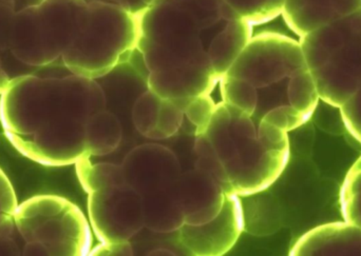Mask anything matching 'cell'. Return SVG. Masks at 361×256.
I'll return each instance as SVG.
<instances>
[{"label":"cell","instance_id":"6da1fadb","mask_svg":"<svg viewBox=\"0 0 361 256\" xmlns=\"http://www.w3.org/2000/svg\"><path fill=\"white\" fill-rule=\"evenodd\" d=\"M106 109L103 88L92 78L14 76L0 94V122L11 145L46 167L75 165L89 156L87 120Z\"/></svg>","mask_w":361,"mask_h":256},{"label":"cell","instance_id":"7a4b0ae2","mask_svg":"<svg viewBox=\"0 0 361 256\" xmlns=\"http://www.w3.org/2000/svg\"><path fill=\"white\" fill-rule=\"evenodd\" d=\"M299 42L320 99L339 109L361 88V10Z\"/></svg>","mask_w":361,"mask_h":256},{"label":"cell","instance_id":"3957f363","mask_svg":"<svg viewBox=\"0 0 361 256\" xmlns=\"http://www.w3.org/2000/svg\"><path fill=\"white\" fill-rule=\"evenodd\" d=\"M139 38V15L107 0H93L88 2L82 30L61 60L72 74L97 79L128 61Z\"/></svg>","mask_w":361,"mask_h":256},{"label":"cell","instance_id":"277c9868","mask_svg":"<svg viewBox=\"0 0 361 256\" xmlns=\"http://www.w3.org/2000/svg\"><path fill=\"white\" fill-rule=\"evenodd\" d=\"M86 0H31L17 11L11 53L27 67L44 68L61 59L84 25Z\"/></svg>","mask_w":361,"mask_h":256},{"label":"cell","instance_id":"5b68a950","mask_svg":"<svg viewBox=\"0 0 361 256\" xmlns=\"http://www.w3.org/2000/svg\"><path fill=\"white\" fill-rule=\"evenodd\" d=\"M204 31L186 8L154 1L140 16L137 50L149 72L197 63L208 57L202 40Z\"/></svg>","mask_w":361,"mask_h":256},{"label":"cell","instance_id":"8992f818","mask_svg":"<svg viewBox=\"0 0 361 256\" xmlns=\"http://www.w3.org/2000/svg\"><path fill=\"white\" fill-rule=\"evenodd\" d=\"M15 229L25 243H39L49 256L89 255L90 223L78 206L57 196H37L17 206Z\"/></svg>","mask_w":361,"mask_h":256},{"label":"cell","instance_id":"52a82bcc","mask_svg":"<svg viewBox=\"0 0 361 256\" xmlns=\"http://www.w3.org/2000/svg\"><path fill=\"white\" fill-rule=\"evenodd\" d=\"M305 68L300 42L283 34L262 32L252 36L226 75L262 89L286 82Z\"/></svg>","mask_w":361,"mask_h":256},{"label":"cell","instance_id":"ba28073f","mask_svg":"<svg viewBox=\"0 0 361 256\" xmlns=\"http://www.w3.org/2000/svg\"><path fill=\"white\" fill-rule=\"evenodd\" d=\"M89 223L99 242L130 241L144 228L143 198L123 184L88 194Z\"/></svg>","mask_w":361,"mask_h":256},{"label":"cell","instance_id":"9c48e42d","mask_svg":"<svg viewBox=\"0 0 361 256\" xmlns=\"http://www.w3.org/2000/svg\"><path fill=\"white\" fill-rule=\"evenodd\" d=\"M244 232L241 198L226 193L220 213L202 225L185 224L179 230L182 246L195 256H222L237 244Z\"/></svg>","mask_w":361,"mask_h":256},{"label":"cell","instance_id":"30bf717a","mask_svg":"<svg viewBox=\"0 0 361 256\" xmlns=\"http://www.w3.org/2000/svg\"><path fill=\"white\" fill-rule=\"evenodd\" d=\"M125 184L142 196L169 189L182 169L176 154L160 143H143L133 148L122 164Z\"/></svg>","mask_w":361,"mask_h":256},{"label":"cell","instance_id":"8fae6325","mask_svg":"<svg viewBox=\"0 0 361 256\" xmlns=\"http://www.w3.org/2000/svg\"><path fill=\"white\" fill-rule=\"evenodd\" d=\"M219 80L207 57L197 63L149 72L147 89L162 99L175 101L184 110L191 99L210 94Z\"/></svg>","mask_w":361,"mask_h":256},{"label":"cell","instance_id":"7c38bea8","mask_svg":"<svg viewBox=\"0 0 361 256\" xmlns=\"http://www.w3.org/2000/svg\"><path fill=\"white\" fill-rule=\"evenodd\" d=\"M171 191L188 225H202L214 219L226 196L214 177L197 168L180 173Z\"/></svg>","mask_w":361,"mask_h":256},{"label":"cell","instance_id":"4fadbf2b","mask_svg":"<svg viewBox=\"0 0 361 256\" xmlns=\"http://www.w3.org/2000/svg\"><path fill=\"white\" fill-rule=\"evenodd\" d=\"M290 256H361V228L348 222L318 226L303 234Z\"/></svg>","mask_w":361,"mask_h":256},{"label":"cell","instance_id":"5bb4252c","mask_svg":"<svg viewBox=\"0 0 361 256\" xmlns=\"http://www.w3.org/2000/svg\"><path fill=\"white\" fill-rule=\"evenodd\" d=\"M361 10V0H286L281 15L299 37Z\"/></svg>","mask_w":361,"mask_h":256},{"label":"cell","instance_id":"9a60e30c","mask_svg":"<svg viewBox=\"0 0 361 256\" xmlns=\"http://www.w3.org/2000/svg\"><path fill=\"white\" fill-rule=\"evenodd\" d=\"M252 37V25L241 19L227 21L214 34L206 52L219 78L226 75Z\"/></svg>","mask_w":361,"mask_h":256},{"label":"cell","instance_id":"2e32d148","mask_svg":"<svg viewBox=\"0 0 361 256\" xmlns=\"http://www.w3.org/2000/svg\"><path fill=\"white\" fill-rule=\"evenodd\" d=\"M144 227L154 233L179 231L185 225L182 209L173 196L171 188L142 196Z\"/></svg>","mask_w":361,"mask_h":256},{"label":"cell","instance_id":"e0dca14e","mask_svg":"<svg viewBox=\"0 0 361 256\" xmlns=\"http://www.w3.org/2000/svg\"><path fill=\"white\" fill-rule=\"evenodd\" d=\"M267 190L241 198L244 232L254 236H269L281 227V209Z\"/></svg>","mask_w":361,"mask_h":256},{"label":"cell","instance_id":"ac0fdd59","mask_svg":"<svg viewBox=\"0 0 361 256\" xmlns=\"http://www.w3.org/2000/svg\"><path fill=\"white\" fill-rule=\"evenodd\" d=\"M85 139L89 156L108 155L122 143V124L114 113L101 110L87 120Z\"/></svg>","mask_w":361,"mask_h":256},{"label":"cell","instance_id":"d6986e66","mask_svg":"<svg viewBox=\"0 0 361 256\" xmlns=\"http://www.w3.org/2000/svg\"><path fill=\"white\" fill-rule=\"evenodd\" d=\"M286 0H221L223 18L226 21H247L261 25L281 15Z\"/></svg>","mask_w":361,"mask_h":256},{"label":"cell","instance_id":"ffe728a7","mask_svg":"<svg viewBox=\"0 0 361 256\" xmlns=\"http://www.w3.org/2000/svg\"><path fill=\"white\" fill-rule=\"evenodd\" d=\"M75 170L82 189L88 194L125 184L122 166L109 162L93 164L90 156L76 162Z\"/></svg>","mask_w":361,"mask_h":256},{"label":"cell","instance_id":"44dd1931","mask_svg":"<svg viewBox=\"0 0 361 256\" xmlns=\"http://www.w3.org/2000/svg\"><path fill=\"white\" fill-rule=\"evenodd\" d=\"M205 134L223 164H226L235 158L237 148L235 136L231 131V113L223 101L216 103V110L206 129Z\"/></svg>","mask_w":361,"mask_h":256},{"label":"cell","instance_id":"7402d4cb","mask_svg":"<svg viewBox=\"0 0 361 256\" xmlns=\"http://www.w3.org/2000/svg\"><path fill=\"white\" fill-rule=\"evenodd\" d=\"M286 95L288 105L300 112L307 120H311L322 101L317 87L307 68L300 70L290 78Z\"/></svg>","mask_w":361,"mask_h":256},{"label":"cell","instance_id":"603a6c76","mask_svg":"<svg viewBox=\"0 0 361 256\" xmlns=\"http://www.w3.org/2000/svg\"><path fill=\"white\" fill-rule=\"evenodd\" d=\"M223 103L252 116L258 105V89L250 82L224 75L219 80Z\"/></svg>","mask_w":361,"mask_h":256},{"label":"cell","instance_id":"cb8c5ba5","mask_svg":"<svg viewBox=\"0 0 361 256\" xmlns=\"http://www.w3.org/2000/svg\"><path fill=\"white\" fill-rule=\"evenodd\" d=\"M31 0H0V94L10 84L6 59L11 53V34L17 11ZM13 56V55H12Z\"/></svg>","mask_w":361,"mask_h":256},{"label":"cell","instance_id":"d4e9b609","mask_svg":"<svg viewBox=\"0 0 361 256\" xmlns=\"http://www.w3.org/2000/svg\"><path fill=\"white\" fill-rule=\"evenodd\" d=\"M343 219L361 228V156L345 175L341 190Z\"/></svg>","mask_w":361,"mask_h":256},{"label":"cell","instance_id":"484cf974","mask_svg":"<svg viewBox=\"0 0 361 256\" xmlns=\"http://www.w3.org/2000/svg\"><path fill=\"white\" fill-rule=\"evenodd\" d=\"M195 150L197 156L195 168L208 173L220 184L226 193H231L224 164L216 155L214 148L206 136L205 132L195 135Z\"/></svg>","mask_w":361,"mask_h":256},{"label":"cell","instance_id":"4316f807","mask_svg":"<svg viewBox=\"0 0 361 256\" xmlns=\"http://www.w3.org/2000/svg\"><path fill=\"white\" fill-rule=\"evenodd\" d=\"M162 101L159 95L148 89L135 101L133 108V122L140 134L147 137L154 130Z\"/></svg>","mask_w":361,"mask_h":256},{"label":"cell","instance_id":"83f0119b","mask_svg":"<svg viewBox=\"0 0 361 256\" xmlns=\"http://www.w3.org/2000/svg\"><path fill=\"white\" fill-rule=\"evenodd\" d=\"M184 117V110L178 103L169 99H163L157 126L148 134L147 139L161 141L173 137L179 132Z\"/></svg>","mask_w":361,"mask_h":256},{"label":"cell","instance_id":"f1b7e54d","mask_svg":"<svg viewBox=\"0 0 361 256\" xmlns=\"http://www.w3.org/2000/svg\"><path fill=\"white\" fill-rule=\"evenodd\" d=\"M169 1L183 6L199 21L204 30H209L219 23H225L223 18L221 0H156Z\"/></svg>","mask_w":361,"mask_h":256},{"label":"cell","instance_id":"f546056e","mask_svg":"<svg viewBox=\"0 0 361 256\" xmlns=\"http://www.w3.org/2000/svg\"><path fill=\"white\" fill-rule=\"evenodd\" d=\"M216 103L209 94L191 99L184 109L185 117L195 128V134L204 133L212 120Z\"/></svg>","mask_w":361,"mask_h":256},{"label":"cell","instance_id":"4dcf8cb0","mask_svg":"<svg viewBox=\"0 0 361 256\" xmlns=\"http://www.w3.org/2000/svg\"><path fill=\"white\" fill-rule=\"evenodd\" d=\"M18 203L14 188L0 169V229H15L14 215Z\"/></svg>","mask_w":361,"mask_h":256},{"label":"cell","instance_id":"1f68e13d","mask_svg":"<svg viewBox=\"0 0 361 256\" xmlns=\"http://www.w3.org/2000/svg\"><path fill=\"white\" fill-rule=\"evenodd\" d=\"M262 120L288 133L309 122L300 112L288 103L269 110Z\"/></svg>","mask_w":361,"mask_h":256},{"label":"cell","instance_id":"d6a6232c","mask_svg":"<svg viewBox=\"0 0 361 256\" xmlns=\"http://www.w3.org/2000/svg\"><path fill=\"white\" fill-rule=\"evenodd\" d=\"M259 141L262 147L269 151H279V150H290L288 133L281 130L278 127L261 120L257 129Z\"/></svg>","mask_w":361,"mask_h":256},{"label":"cell","instance_id":"836d02e7","mask_svg":"<svg viewBox=\"0 0 361 256\" xmlns=\"http://www.w3.org/2000/svg\"><path fill=\"white\" fill-rule=\"evenodd\" d=\"M343 126L361 143V88L339 108Z\"/></svg>","mask_w":361,"mask_h":256},{"label":"cell","instance_id":"e575fe53","mask_svg":"<svg viewBox=\"0 0 361 256\" xmlns=\"http://www.w3.org/2000/svg\"><path fill=\"white\" fill-rule=\"evenodd\" d=\"M133 255V246L127 242L99 243L94 249H91L89 255L93 256H129Z\"/></svg>","mask_w":361,"mask_h":256},{"label":"cell","instance_id":"d590c367","mask_svg":"<svg viewBox=\"0 0 361 256\" xmlns=\"http://www.w3.org/2000/svg\"><path fill=\"white\" fill-rule=\"evenodd\" d=\"M14 230L0 229V255H20V249L13 238Z\"/></svg>","mask_w":361,"mask_h":256},{"label":"cell","instance_id":"8d00e7d4","mask_svg":"<svg viewBox=\"0 0 361 256\" xmlns=\"http://www.w3.org/2000/svg\"><path fill=\"white\" fill-rule=\"evenodd\" d=\"M107 1L120 6L121 8H125L133 14L141 16L148 8L154 4L156 0H107Z\"/></svg>","mask_w":361,"mask_h":256}]
</instances>
